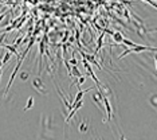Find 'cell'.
Here are the masks:
<instances>
[{
  "mask_svg": "<svg viewBox=\"0 0 157 140\" xmlns=\"http://www.w3.org/2000/svg\"><path fill=\"white\" fill-rule=\"evenodd\" d=\"M141 51H153V53H157V49L156 47H148V46H140V45H136L133 49H129V50H125V51L120 55V59H122L125 55L130 53H141Z\"/></svg>",
  "mask_w": 157,
  "mask_h": 140,
  "instance_id": "1",
  "label": "cell"
},
{
  "mask_svg": "<svg viewBox=\"0 0 157 140\" xmlns=\"http://www.w3.org/2000/svg\"><path fill=\"white\" fill-rule=\"evenodd\" d=\"M102 102H105V108H106V113H108V121L112 120V105H110L109 100L106 96H102Z\"/></svg>",
  "mask_w": 157,
  "mask_h": 140,
  "instance_id": "2",
  "label": "cell"
},
{
  "mask_svg": "<svg viewBox=\"0 0 157 140\" xmlns=\"http://www.w3.org/2000/svg\"><path fill=\"white\" fill-rule=\"evenodd\" d=\"M91 89H93V88H89V89H86V90H81V89H79V90H78V93H77V96H75V98H74V102H71V106H74L78 101H79V100H82V97H83L85 93H86V92H90Z\"/></svg>",
  "mask_w": 157,
  "mask_h": 140,
  "instance_id": "3",
  "label": "cell"
},
{
  "mask_svg": "<svg viewBox=\"0 0 157 140\" xmlns=\"http://www.w3.org/2000/svg\"><path fill=\"white\" fill-rule=\"evenodd\" d=\"M113 38H114V41H116V42H122V35H121L120 34V32H113Z\"/></svg>",
  "mask_w": 157,
  "mask_h": 140,
  "instance_id": "4",
  "label": "cell"
},
{
  "mask_svg": "<svg viewBox=\"0 0 157 140\" xmlns=\"http://www.w3.org/2000/svg\"><path fill=\"white\" fill-rule=\"evenodd\" d=\"M122 43H124V45H126V46H130V47H134V46H136V43H133V42H130L129 41V39H122Z\"/></svg>",
  "mask_w": 157,
  "mask_h": 140,
  "instance_id": "5",
  "label": "cell"
},
{
  "mask_svg": "<svg viewBox=\"0 0 157 140\" xmlns=\"http://www.w3.org/2000/svg\"><path fill=\"white\" fill-rule=\"evenodd\" d=\"M10 58H11V53H6V55H4V59H2V62H3V65L4 63H7L10 61Z\"/></svg>",
  "mask_w": 157,
  "mask_h": 140,
  "instance_id": "6",
  "label": "cell"
},
{
  "mask_svg": "<svg viewBox=\"0 0 157 140\" xmlns=\"http://www.w3.org/2000/svg\"><path fill=\"white\" fill-rule=\"evenodd\" d=\"M33 102H34V98L33 97H30V98H28V104H27V106L24 108V110H27V109H30L31 106H33Z\"/></svg>",
  "mask_w": 157,
  "mask_h": 140,
  "instance_id": "7",
  "label": "cell"
},
{
  "mask_svg": "<svg viewBox=\"0 0 157 140\" xmlns=\"http://www.w3.org/2000/svg\"><path fill=\"white\" fill-rule=\"evenodd\" d=\"M73 74H74V75H77V77H81V75H82V74L79 73V71H78V69H77L75 66L73 67Z\"/></svg>",
  "mask_w": 157,
  "mask_h": 140,
  "instance_id": "8",
  "label": "cell"
},
{
  "mask_svg": "<svg viewBox=\"0 0 157 140\" xmlns=\"http://www.w3.org/2000/svg\"><path fill=\"white\" fill-rule=\"evenodd\" d=\"M70 62L73 63V65H77V61H75V58H71V59H70Z\"/></svg>",
  "mask_w": 157,
  "mask_h": 140,
  "instance_id": "9",
  "label": "cell"
},
{
  "mask_svg": "<svg viewBox=\"0 0 157 140\" xmlns=\"http://www.w3.org/2000/svg\"><path fill=\"white\" fill-rule=\"evenodd\" d=\"M155 63H156V67H157V54L155 55Z\"/></svg>",
  "mask_w": 157,
  "mask_h": 140,
  "instance_id": "10",
  "label": "cell"
},
{
  "mask_svg": "<svg viewBox=\"0 0 157 140\" xmlns=\"http://www.w3.org/2000/svg\"><path fill=\"white\" fill-rule=\"evenodd\" d=\"M120 140H126V139H125V135L121 134V139H120Z\"/></svg>",
  "mask_w": 157,
  "mask_h": 140,
  "instance_id": "11",
  "label": "cell"
}]
</instances>
